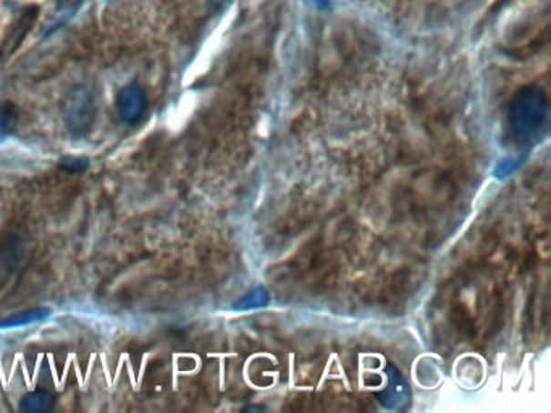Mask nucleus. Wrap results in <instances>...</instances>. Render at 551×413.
<instances>
[{"mask_svg":"<svg viewBox=\"0 0 551 413\" xmlns=\"http://www.w3.org/2000/svg\"><path fill=\"white\" fill-rule=\"evenodd\" d=\"M96 120V97L87 86H77L64 104L65 128L73 139L87 137Z\"/></svg>","mask_w":551,"mask_h":413,"instance_id":"obj_1","label":"nucleus"},{"mask_svg":"<svg viewBox=\"0 0 551 413\" xmlns=\"http://www.w3.org/2000/svg\"><path fill=\"white\" fill-rule=\"evenodd\" d=\"M117 112L123 122L135 125L143 118L146 107H148V97L143 87L139 85H127L117 94Z\"/></svg>","mask_w":551,"mask_h":413,"instance_id":"obj_2","label":"nucleus"},{"mask_svg":"<svg viewBox=\"0 0 551 413\" xmlns=\"http://www.w3.org/2000/svg\"><path fill=\"white\" fill-rule=\"evenodd\" d=\"M37 15H39V7H36V5H28V7L23 8L22 14L16 18V22L12 25L5 41L2 44V49H0V58L2 60H7L15 50L22 45L25 37L36 23Z\"/></svg>","mask_w":551,"mask_h":413,"instance_id":"obj_3","label":"nucleus"},{"mask_svg":"<svg viewBox=\"0 0 551 413\" xmlns=\"http://www.w3.org/2000/svg\"><path fill=\"white\" fill-rule=\"evenodd\" d=\"M49 308H31V310H23L20 314L10 315L7 318L0 320V329L20 328L26 325H33L37 321H44L49 318Z\"/></svg>","mask_w":551,"mask_h":413,"instance_id":"obj_4","label":"nucleus"},{"mask_svg":"<svg viewBox=\"0 0 551 413\" xmlns=\"http://www.w3.org/2000/svg\"><path fill=\"white\" fill-rule=\"evenodd\" d=\"M54 406V396L47 391L28 392L20 400V410L26 413H43Z\"/></svg>","mask_w":551,"mask_h":413,"instance_id":"obj_5","label":"nucleus"},{"mask_svg":"<svg viewBox=\"0 0 551 413\" xmlns=\"http://www.w3.org/2000/svg\"><path fill=\"white\" fill-rule=\"evenodd\" d=\"M18 122V110L12 102L0 104V139H5L14 133Z\"/></svg>","mask_w":551,"mask_h":413,"instance_id":"obj_6","label":"nucleus"},{"mask_svg":"<svg viewBox=\"0 0 551 413\" xmlns=\"http://www.w3.org/2000/svg\"><path fill=\"white\" fill-rule=\"evenodd\" d=\"M87 166H89V160H87V157H73V156H66V157L62 158V160L58 162V168H60V170L66 171V173H72V175L87 171Z\"/></svg>","mask_w":551,"mask_h":413,"instance_id":"obj_7","label":"nucleus"}]
</instances>
